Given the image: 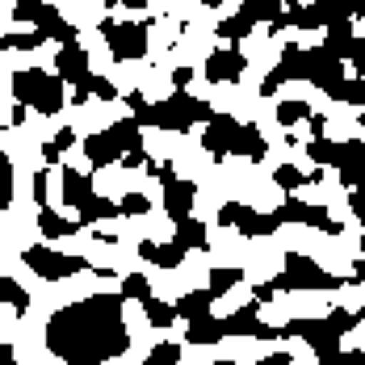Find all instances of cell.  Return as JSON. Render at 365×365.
<instances>
[{
    "instance_id": "1",
    "label": "cell",
    "mask_w": 365,
    "mask_h": 365,
    "mask_svg": "<svg viewBox=\"0 0 365 365\" xmlns=\"http://www.w3.org/2000/svg\"><path fill=\"white\" fill-rule=\"evenodd\" d=\"M46 353L63 365H106L126 353V298L118 294H88L80 302L59 307L46 319Z\"/></svg>"
},
{
    "instance_id": "2",
    "label": "cell",
    "mask_w": 365,
    "mask_h": 365,
    "mask_svg": "<svg viewBox=\"0 0 365 365\" xmlns=\"http://www.w3.org/2000/svg\"><path fill=\"white\" fill-rule=\"evenodd\" d=\"M126 106L135 110L139 126H155V130H173V135H189L193 122H210L215 110L202 101V97H189V93H173L168 101H147L143 93H126Z\"/></svg>"
},
{
    "instance_id": "3",
    "label": "cell",
    "mask_w": 365,
    "mask_h": 365,
    "mask_svg": "<svg viewBox=\"0 0 365 365\" xmlns=\"http://www.w3.org/2000/svg\"><path fill=\"white\" fill-rule=\"evenodd\" d=\"M13 101L26 106V110H38V113H59L68 106V93H63V80L42 68H26V72L13 76Z\"/></svg>"
},
{
    "instance_id": "4",
    "label": "cell",
    "mask_w": 365,
    "mask_h": 365,
    "mask_svg": "<svg viewBox=\"0 0 365 365\" xmlns=\"http://www.w3.org/2000/svg\"><path fill=\"white\" fill-rule=\"evenodd\" d=\"M269 286H273V290H340V286H349V277H336L328 269H319L311 256L290 252L286 256V269H282Z\"/></svg>"
},
{
    "instance_id": "5",
    "label": "cell",
    "mask_w": 365,
    "mask_h": 365,
    "mask_svg": "<svg viewBox=\"0 0 365 365\" xmlns=\"http://www.w3.org/2000/svg\"><path fill=\"white\" fill-rule=\"evenodd\" d=\"M26 264L34 269L42 282H63V277H76V273H97L84 256L76 252H55V248H46V244H34V248H26Z\"/></svg>"
},
{
    "instance_id": "6",
    "label": "cell",
    "mask_w": 365,
    "mask_h": 365,
    "mask_svg": "<svg viewBox=\"0 0 365 365\" xmlns=\"http://www.w3.org/2000/svg\"><path fill=\"white\" fill-rule=\"evenodd\" d=\"M13 17L38 26L46 38H55L59 46H63V42H76V26L63 21V13H59L55 4H46V0H13Z\"/></svg>"
},
{
    "instance_id": "7",
    "label": "cell",
    "mask_w": 365,
    "mask_h": 365,
    "mask_svg": "<svg viewBox=\"0 0 365 365\" xmlns=\"http://www.w3.org/2000/svg\"><path fill=\"white\" fill-rule=\"evenodd\" d=\"M282 328H286V336L307 340L319 365H340V336L331 331L328 315H324V319H290V324H282Z\"/></svg>"
},
{
    "instance_id": "8",
    "label": "cell",
    "mask_w": 365,
    "mask_h": 365,
    "mask_svg": "<svg viewBox=\"0 0 365 365\" xmlns=\"http://www.w3.org/2000/svg\"><path fill=\"white\" fill-rule=\"evenodd\" d=\"M101 38L110 42L113 59H143L147 55V21H113V17H101Z\"/></svg>"
},
{
    "instance_id": "9",
    "label": "cell",
    "mask_w": 365,
    "mask_h": 365,
    "mask_svg": "<svg viewBox=\"0 0 365 365\" xmlns=\"http://www.w3.org/2000/svg\"><path fill=\"white\" fill-rule=\"evenodd\" d=\"M298 80H307V84H315V88H324V93H328L331 84H340V80H344V63H340L336 55H328L324 46H302Z\"/></svg>"
},
{
    "instance_id": "10",
    "label": "cell",
    "mask_w": 365,
    "mask_h": 365,
    "mask_svg": "<svg viewBox=\"0 0 365 365\" xmlns=\"http://www.w3.org/2000/svg\"><path fill=\"white\" fill-rule=\"evenodd\" d=\"M219 227H235L240 235H273L277 227H282V219H277V210L273 215H260V210H252V206H240V202H227V206H219Z\"/></svg>"
},
{
    "instance_id": "11",
    "label": "cell",
    "mask_w": 365,
    "mask_h": 365,
    "mask_svg": "<svg viewBox=\"0 0 365 365\" xmlns=\"http://www.w3.org/2000/svg\"><path fill=\"white\" fill-rule=\"evenodd\" d=\"M222 331L227 336H256V340H290L286 328H273V324H260V302H248V307H240V311H231L227 319H222Z\"/></svg>"
},
{
    "instance_id": "12",
    "label": "cell",
    "mask_w": 365,
    "mask_h": 365,
    "mask_svg": "<svg viewBox=\"0 0 365 365\" xmlns=\"http://www.w3.org/2000/svg\"><path fill=\"white\" fill-rule=\"evenodd\" d=\"M324 51H328V55H336L340 63H353V68H357V76H365V38L353 34V21H331Z\"/></svg>"
},
{
    "instance_id": "13",
    "label": "cell",
    "mask_w": 365,
    "mask_h": 365,
    "mask_svg": "<svg viewBox=\"0 0 365 365\" xmlns=\"http://www.w3.org/2000/svg\"><path fill=\"white\" fill-rule=\"evenodd\" d=\"M160 181H164V210L168 219H189L193 215V202H197V185L193 181H181L173 173V164H160Z\"/></svg>"
},
{
    "instance_id": "14",
    "label": "cell",
    "mask_w": 365,
    "mask_h": 365,
    "mask_svg": "<svg viewBox=\"0 0 365 365\" xmlns=\"http://www.w3.org/2000/svg\"><path fill=\"white\" fill-rule=\"evenodd\" d=\"M55 76H59L63 84L88 88L93 72H88V51L80 46V38H76V42H63V46H59V55H55Z\"/></svg>"
},
{
    "instance_id": "15",
    "label": "cell",
    "mask_w": 365,
    "mask_h": 365,
    "mask_svg": "<svg viewBox=\"0 0 365 365\" xmlns=\"http://www.w3.org/2000/svg\"><path fill=\"white\" fill-rule=\"evenodd\" d=\"M277 219L282 222H302V227H319V231H328V235H340V231H344L324 206H307V202H298V197H286V202L277 206Z\"/></svg>"
},
{
    "instance_id": "16",
    "label": "cell",
    "mask_w": 365,
    "mask_h": 365,
    "mask_svg": "<svg viewBox=\"0 0 365 365\" xmlns=\"http://www.w3.org/2000/svg\"><path fill=\"white\" fill-rule=\"evenodd\" d=\"M235 135H240V122L231 113H215L206 122V130H202V147L215 160H227V155H235Z\"/></svg>"
},
{
    "instance_id": "17",
    "label": "cell",
    "mask_w": 365,
    "mask_h": 365,
    "mask_svg": "<svg viewBox=\"0 0 365 365\" xmlns=\"http://www.w3.org/2000/svg\"><path fill=\"white\" fill-rule=\"evenodd\" d=\"M244 68H248V55L231 42V46H222V51H210V59H206V80L210 84H231V80H240L244 76Z\"/></svg>"
},
{
    "instance_id": "18",
    "label": "cell",
    "mask_w": 365,
    "mask_h": 365,
    "mask_svg": "<svg viewBox=\"0 0 365 365\" xmlns=\"http://www.w3.org/2000/svg\"><path fill=\"white\" fill-rule=\"evenodd\" d=\"M298 63H302V46H298V42H286V51H282V63L264 76V84H260V97H273V93H277L286 80H298Z\"/></svg>"
},
{
    "instance_id": "19",
    "label": "cell",
    "mask_w": 365,
    "mask_h": 365,
    "mask_svg": "<svg viewBox=\"0 0 365 365\" xmlns=\"http://www.w3.org/2000/svg\"><path fill=\"white\" fill-rule=\"evenodd\" d=\"M63 202L72 206L76 215L88 210L97 202V189H93V177H84L80 168H63Z\"/></svg>"
},
{
    "instance_id": "20",
    "label": "cell",
    "mask_w": 365,
    "mask_h": 365,
    "mask_svg": "<svg viewBox=\"0 0 365 365\" xmlns=\"http://www.w3.org/2000/svg\"><path fill=\"white\" fill-rule=\"evenodd\" d=\"M235 155H244V160H252V164H260V160L269 155V143H264L260 126H252V122H240V135H235Z\"/></svg>"
},
{
    "instance_id": "21",
    "label": "cell",
    "mask_w": 365,
    "mask_h": 365,
    "mask_svg": "<svg viewBox=\"0 0 365 365\" xmlns=\"http://www.w3.org/2000/svg\"><path fill=\"white\" fill-rule=\"evenodd\" d=\"M210 302H215V294H210V290H189V294H181L173 307H177V319L197 324V319H206V315H210Z\"/></svg>"
},
{
    "instance_id": "22",
    "label": "cell",
    "mask_w": 365,
    "mask_h": 365,
    "mask_svg": "<svg viewBox=\"0 0 365 365\" xmlns=\"http://www.w3.org/2000/svg\"><path fill=\"white\" fill-rule=\"evenodd\" d=\"M139 256H143L147 264H155V269H177L185 260V248L181 244H151V240H143L139 244Z\"/></svg>"
},
{
    "instance_id": "23",
    "label": "cell",
    "mask_w": 365,
    "mask_h": 365,
    "mask_svg": "<svg viewBox=\"0 0 365 365\" xmlns=\"http://www.w3.org/2000/svg\"><path fill=\"white\" fill-rule=\"evenodd\" d=\"M177 227V235H173V244H181L185 252H202L206 244H210V235H206V227H202V219H177L173 222Z\"/></svg>"
},
{
    "instance_id": "24",
    "label": "cell",
    "mask_w": 365,
    "mask_h": 365,
    "mask_svg": "<svg viewBox=\"0 0 365 365\" xmlns=\"http://www.w3.org/2000/svg\"><path fill=\"white\" fill-rule=\"evenodd\" d=\"M38 231H42L46 240H68V235H76V231H84V222L63 219V215H55V210H38Z\"/></svg>"
},
{
    "instance_id": "25",
    "label": "cell",
    "mask_w": 365,
    "mask_h": 365,
    "mask_svg": "<svg viewBox=\"0 0 365 365\" xmlns=\"http://www.w3.org/2000/svg\"><path fill=\"white\" fill-rule=\"evenodd\" d=\"M222 336H227L222 331V319H215V315H206V319H197V324L185 328V340L189 344H219Z\"/></svg>"
},
{
    "instance_id": "26",
    "label": "cell",
    "mask_w": 365,
    "mask_h": 365,
    "mask_svg": "<svg viewBox=\"0 0 365 365\" xmlns=\"http://www.w3.org/2000/svg\"><path fill=\"white\" fill-rule=\"evenodd\" d=\"M286 4H294V0H244V13L252 17L256 26L264 21V26H273L282 13H286Z\"/></svg>"
},
{
    "instance_id": "27",
    "label": "cell",
    "mask_w": 365,
    "mask_h": 365,
    "mask_svg": "<svg viewBox=\"0 0 365 365\" xmlns=\"http://www.w3.org/2000/svg\"><path fill=\"white\" fill-rule=\"evenodd\" d=\"M328 97L331 101H344V106H361L365 110V76H357V80H340V84H331L328 88Z\"/></svg>"
},
{
    "instance_id": "28",
    "label": "cell",
    "mask_w": 365,
    "mask_h": 365,
    "mask_svg": "<svg viewBox=\"0 0 365 365\" xmlns=\"http://www.w3.org/2000/svg\"><path fill=\"white\" fill-rule=\"evenodd\" d=\"M143 315H147L151 328H173L177 324V307H168L160 298H143Z\"/></svg>"
},
{
    "instance_id": "29",
    "label": "cell",
    "mask_w": 365,
    "mask_h": 365,
    "mask_svg": "<svg viewBox=\"0 0 365 365\" xmlns=\"http://www.w3.org/2000/svg\"><path fill=\"white\" fill-rule=\"evenodd\" d=\"M13 193H17V173H13L9 151H0V215L13 206Z\"/></svg>"
},
{
    "instance_id": "30",
    "label": "cell",
    "mask_w": 365,
    "mask_h": 365,
    "mask_svg": "<svg viewBox=\"0 0 365 365\" xmlns=\"http://www.w3.org/2000/svg\"><path fill=\"white\" fill-rule=\"evenodd\" d=\"M252 26H256V21L244 13V9H240L235 17H222V21H219V38H227V42H240V38L252 34Z\"/></svg>"
},
{
    "instance_id": "31",
    "label": "cell",
    "mask_w": 365,
    "mask_h": 365,
    "mask_svg": "<svg viewBox=\"0 0 365 365\" xmlns=\"http://www.w3.org/2000/svg\"><path fill=\"white\" fill-rule=\"evenodd\" d=\"M0 302H4V307H13L17 315H26V311H30V294L21 290L13 277H0Z\"/></svg>"
},
{
    "instance_id": "32",
    "label": "cell",
    "mask_w": 365,
    "mask_h": 365,
    "mask_svg": "<svg viewBox=\"0 0 365 365\" xmlns=\"http://www.w3.org/2000/svg\"><path fill=\"white\" fill-rule=\"evenodd\" d=\"M72 143H76V130H72V126H63L55 139H46V143H42V160H46V164H59V160H63V151H68Z\"/></svg>"
},
{
    "instance_id": "33",
    "label": "cell",
    "mask_w": 365,
    "mask_h": 365,
    "mask_svg": "<svg viewBox=\"0 0 365 365\" xmlns=\"http://www.w3.org/2000/svg\"><path fill=\"white\" fill-rule=\"evenodd\" d=\"M42 42H51L42 30H34V34H17V30H13V34L0 38V51H38Z\"/></svg>"
},
{
    "instance_id": "34",
    "label": "cell",
    "mask_w": 365,
    "mask_h": 365,
    "mask_svg": "<svg viewBox=\"0 0 365 365\" xmlns=\"http://www.w3.org/2000/svg\"><path fill=\"white\" fill-rule=\"evenodd\" d=\"M118 215H122V219H143V215H151V197H143V193L118 197Z\"/></svg>"
},
{
    "instance_id": "35",
    "label": "cell",
    "mask_w": 365,
    "mask_h": 365,
    "mask_svg": "<svg viewBox=\"0 0 365 365\" xmlns=\"http://www.w3.org/2000/svg\"><path fill=\"white\" fill-rule=\"evenodd\" d=\"M240 282H244V269H215L206 290L215 294V298H222V294L231 290V286H240Z\"/></svg>"
},
{
    "instance_id": "36",
    "label": "cell",
    "mask_w": 365,
    "mask_h": 365,
    "mask_svg": "<svg viewBox=\"0 0 365 365\" xmlns=\"http://www.w3.org/2000/svg\"><path fill=\"white\" fill-rule=\"evenodd\" d=\"M311 113H315V110H311L307 101H282V106H277V122H282V126L290 130L294 122H307Z\"/></svg>"
},
{
    "instance_id": "37",
    "label": "cell",
    "mask_w": 365,
    "mask_h": 365,
    "mask_svg": "<svg viewBox=\"0 0 365 365\" xmlns=\"http://www.w3.org/2000/svg\"><path fill=\"white\" fill-rule=\"evenodd\" d=\"M361 319H365L361 311H349V307H336V311H328V324H331V331H336V336L353 331L357 324H361Z\"/></svg>"
},
{
    "instance_id": "38",
    "label": "cell",
    "mask_w": 365,
    "mask_h": 365,
    "mask_svg": "<svg viewBox=\"0 0 365 365\" xmlns=\"http://www.w3.org/2000/svg\"><path fill=\"white\" fill-rule=\"evenodd\" d=\"M331 21H357L365 17V0H328Z\"/></svg>"
},
{
    "instance_id": "39",
    "label": "cell",
    "mask_w": 365,
    "mask_h": 365,
    "mask_svg": "<svg viewBox=\"0 0 365 365\" xmlns=\"http://www.w3.org/2000/svg\"><path fill=\"white\" fill-rule=\"evenodd\" d=\"M143 365H181V344H155L151 353H147V361Z\"/></svg>"
},
{
    "instance_id": "40",
    "label": "cell",
    "mask_w": 365,
    "mask_h": 365,
    "mask_svg": "<svg viewBox=\"0 0 365 365\" xmlns=\"http://www.w3.org/2000/svg\"><path fill=\"white\" fill-rule=\"evenodd\" d=\"M273 181L282 185V189H286V193H294V189H302V185H307V173H298V168H294V164H282V168H277V173H273Z\"/></svg>"
},
{
    "instance_id": "41",
    "label": "cell",
    "mask_w": 365,
    "mask_h": 365,
    "mask_svg": "<svg viewBox=\"0 0 365 365\" xmlns=\"http://www.w3.org/2000/svg\"><path fill=\"white\" fill-rule=\"evenodd\" d=\"M122 298H139V302H143V298H151V286H147L143 273H130V277L122 282Z\"/></svg>"
},
{
    "instance_id": "42",
    "label": "cell",
    "mask_w": 365,
    "mask_h": 365,
    "mask_svg": "<svg viewBox=\"0 0 365 365\" xmlns=\"http://www.w3.org/2000/svg\"><path fill=\"white\" fill-rule=\"evenodd\" d=\"M88 93H93V97H101V101H113V97H118V88H113L106 76H93V80H88Z\"/></svg>"
},
{
    "instance_id": "43",
    "label": "cell",
    "mask_w": 365,
    "mask_h": 365,
    "mask_svg": "<svg viewBox=\"0 0 365 365\" xmlns=\"http://www.w3.org/2000/svg\"><path fill=\"white\" fill-rule=\"evenodd\" d=\"M349 210H353V219L365 227V193H357V189H349Z\"/></svg>"
},
{
    "instance_id": "44",
    "label": "cell",
    "mask_w": 365,
    "mask_h": 365,
    "mask_svg": "<svg viewBox=\"0 0 365 365\" xmlns=\"http://www.w3.org/2000/svg\"><path fill=\"white\" fill-rule=\"evenodd\" d=\"M189 80H193V68L185 63V68H177V72H173V88H177V93H185V88H189Z\"/></svg>"
},
{
    "instance_id": "45",
    "label": "cell",
    "mask_w": 365,
    "mask_h": 365,
    "mask_svg": "<svg viewBox=\"0 0 365 365\" xmlns=\"http://www.w3.org/2000/svg\"><path fill=\"white\" fill-rule=\"evenodd\" d=\"M30 185H34V202L46 210V173H34V181Z\"/></svg>"
},
{
    "instance_id": "46",
    "label": "cell",
    "mask_w": 365,
    "mask_h": 365,
    "mask_svg": "<svg viewBox=\"0 0 365 365\" xmlns=\"http://www.w3.org/2000/svg\"><path fill=\"white\" fill-rule=\"evenodd\" d=\"M307 126H311V139H319V135L328 130V118H324V113H311V118H307Z\"/></svg>"
},
{
    "instance_id": "47",
    "label": "cell",
    "mask_w": 365,
    "mask_h": 365,
    "mask_svg": "<svg viewBox=\"0 0 365 365\" xmlns=\"http://www.w3.org/2000/svg\"><path fill=\"white\" fill-rule=\"evenodd\" d=\"M340 365H365V353H361V349H353V353H344V349H340Z\"/></svg>"
},
{
    "instance_id": "48",
    "label": "cell",
    "mask_w": 365,
    "mask_h": 365,
    "mask_svg": "<svg viewBox=\"0 0 365 365\" xmlns=\"http://www.w3.org/2000/svg\"><path fill=\"white\" fill-rule=\"evenodd\" d=\"M256 365H294V357L290 353H269L264 361H256Z\"/></svg>"
},
{
    "instance_id": "49",
    "label": "cell",
    "mask_w": 365,
    "mask_h": 365,
    "mask_svg": "<svg viewBox=\"0 0 365 365\" xmlns=\"http://www.w3.org/2000/svg\"><path fill=\"white\" fill-rule=\"evenodd\" d=\"M273 286H269V282H264V286H256V302H260V307H264V302H273Z\"/></svg>"
},
{
    "instance_id": "50",
    "label": "cell",
    "mask_w": 365,
    "mask_h": 365,
    "mask_svg": "<svg viewBox=\"0 0 365 365\" xmlns=\"http://www.w3.org/2000/svg\"><path fill=\"white\" fill-rule=\"evenodd\" d=\"M110 9H118V4H126V9H147V0H106Z\"/></svg>"
},
{
    "instance_id": "51",
    "label": "cell",
    "mask_w": 365,
    "mask_h": 365,
    "mask_svg": "<svg viewBox=\"0 0 365 365\" xmlns=\"http://www.w3.org/2000/svg\"><path fill=\"white\" fill-rule=\"evenodd\" d=\"M206 4H210V9H219V4H222V0H206Z\"/></svg>"
},
{
    "instance_id": "52",
    "label": "cell",
    "mask_w": 365,
    "mask_h": 365,
    "mask_svg": "<svg viewBox=\"0 0 365 365\" xmlns=\"http://www.w3.org/2000/svg\"><path fill=\"white\" fill-rule=\"evenodd\" d=\"M215 365H240V361H215Z\"/></svg>"
},
{
    "instance_id": "53",
    "label": "cell",
    "mask_w": 365,
    "mask_h": 365,
    "mask_svg": "<svg viewBox=\"0 0 365 365\" xmlns=\"http://www.w3.org/2000/svg\"><path fill=\"white\" fill-rule=\"evenodd\" d=\"M357 193H365V181H361V185H357Z\"/></svg>"
},
{
    "instance_id": "54",
    "label": "cell",
    "mask_w": 365,
    "mask_h": 365,
    "mask_svg": "<svg viewBox=\"0 0 365 365\" xmlns=\"http://www.w3.org/2000/svg\"><path fill=\"white\" fill-rule=\"evenodd\" d=\"M357 122H361V126H365V110H361V118H357Z\"/></svg>"
},
{
    "instance_id": "55",
    "label": "cell",
    "mask_w": 365,
    "mask_h": 365,
    "mask_svg": "<svg viewBox=\"0 0 365 365\" xmlns=\"http://www.w3.org/2000/svg\"><path fill=\"white\" fill-rule=\"evenodd\" d=\"M361 256H365V235H361Z\"/></svg>"
},
{
    "instance_id": "56",
    "label": "cell",
    "mask_w": 365,
    "mask_h": 365,
    "mask_svg": "<svg viewBox=\"0 0 365 365\" xmlns=\"http://www.w3.org/2000/svg\"><path fill=\"white\" fill-rule=\"evenodd\" d=\"M361 315H365V311H361Z\"/></svg>"
}]
</instances>
